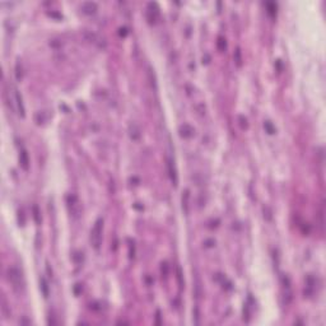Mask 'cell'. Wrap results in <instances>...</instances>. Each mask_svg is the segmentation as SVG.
Returning a JSON list of instances; mask_svg holds the SVG:
<instances>
[{
	"instance_id": "cell-1",
	"label": "cell",
	"mask_w": 326,
	"mask_h": 326,
	"mask_svg": "<svg viewBox=\"0 0 326 326\" xmlns=\"http://www.w3.org/2000/svg\"><path fill=\"white\" fill-rule=\"evenodd\" d=\"M7 278L9 283L12 284L13 289L15 292H22L24 289V279L22 271L17 266H9L7 270Z\"/></svg>"
},
{
	"instance_id": "cell-2",
	"label": "cell",
	"mask_w": 326,
	"mask_h": 326,
	"mask_svg": "<svg viewBox=\"0 0 326 326\" xmlns=\"http://www.w3.org/2000/svg\"><path fill=\"white\" fill-rule=\"evenodd\" d=\"M102 230H103V219L98 218L94 222V225L91 232V243L94 250L98 251L102 243Z\"/></svg>"
},
{
	"instance_id": "cell-3",
	"label": "cell",
	"mask_w": 326,
	"mask_h": 326,
	"mask_svg": "<svg viewBox=\"0 0 326 326\" xmlns=\"http://www.w3.org/2000/svg\"><path fill=\"white\" fill-rule=\"evenodd\" d=\"M83 35H84V37L87 38V41H89L91 43L96 45L97 47H100V48H106L107 42H106V40H105L103 37H101L100 35H97V33H94V32L88 31V29L84 31Z\"/></svg>"
},
{
	"instance_id": "cell-4",
	"label": "cell",
	"mask_w": 326,
	"mask_h": 326,
	"mask_svg": "<svg viewBox=\"0 0 326 326\" xmlns=\"http://www.w3.org/2000/svg\"><path fill=\"white\" fill-rule=\"evenodd\" d=\"M159 17V8L156 3H149L148 4V10H146V18L151 23H154L156 19Z\"/></svg>"
},
{
	"instance_id": "cell-5",
	"label": "cell",
	"mask_w": 326,
	"mask_h": 326,
	"mask_svg": "<svg viewBox=\"0 0 326 326\" xmlns=\"http://www.w3.org/2000/svg\"><path fill=\"white\" fill-rule=\"evenodd\" d=\"M167 168H168V175H170V178L171 181L175 186H177V182H178V177H177V171H176V167H175V162L168 158L167 159Z\"/></svg>"
},
{
	"instance_id": "cell-6",
	"label": "cell",
	"mask_w": 326,
	"mask_h": 326,
	"mask_svg": "<svg viewBox=\"0 0 326 326\" xmlns=\"http://www.w3.org/2000/svg\"><path fill=\"white\" fill-rule=\"evenodd\" d=\"M129 136L131 140L134 141H138L141 136V131H140V127L138 126V124L135 122H131L129 125Z\"/></svg>"
},
{
	"instance_id": "cell-7",
	"label": "cell",
	"mask_w": 326,
	"mask_h": 326,
	"mask_svg": "<svg viewBox=\"0 0 326 326\" xmlns=\"http://www.w3.org/2000/svg\"><path fill=\"white\" fill-rule=\"evenodd\" d=\"M178 133H180V136L189 139V138L194 136L195 130H194V127H191L189 124H184V125L180 126V130H178Z\"/></svg>"
},
{
	"instance_id": "cell-8",
	"label": "cell",
	"mask_w": 326,
	"mask_h": 326,
	"mask_svg": "<svg viewBox=\"0 0 326 326\" xmlns=\"http://www.w3.org/2000/svg\"><path fill=\"white\" fill-rule=\"evenodd\" d=\"M19 165H21V167L24 171H28V168H29V158H28V153L24 149H22L21 153H19Z\"/></svg>"
},
{
	"instance_id": "cell-9",
	"label": "cell",
	"mask_w": 326,
	"mask_h": 326,
	"mask_svg": "<svg viewBox=\"0 0 326 326\" xmlns=\"http://www.w3.org/2000/svg\"><path fill=\"white\" fill-rule=\"evenodd\" d=\"M82 12L84 14H94L97 12V4L93 2H86L82 4Z\"/></svg>"
},
{
	"instance_id": "cell-10",
	"label": "cell",
	"mask_w": 326,
	"mask_h": 326,
	"mask_svg": "<svg viewBox=\"0 0 326 326\" xmlns=\"http://www.w3.org/2000/svg\"><path fill=\"white\" fill-rule=\"evenodd\" d=\"M15 101H17V108H18V113L19 116L24 117L26 115V110H24V105H23V100H22V96L19 94V92L15 89Z\"/></svg>"
},
{
	"instance_id": "cell-11",
	"label": "cell",
	"mask_w": 326,
	"mask_h": 326,
	"mask_svg": "<svg viewBox=\"0 0 326 326\" xmlns=\"http://www.w3.org/2000/svg\"><path fill=\"white\" fill-rule=\"evenodd\" d=\"M189 200H190V191L189 190H185L182 192V209L186 214H189Z\"/></svg>"
},
{
	"instance_id": "cell-12",
	"label": "cell",
	"mask_w": 326,
	"mask_h": 326,
	"mask_svg": "<svg viewBox=\"0 0 326 326\" xmlns=\"http://www.w3.org/2000/svg\"><path fill=\"white\" fill-rule=\"evenodd\" d=\"M15 78L18 80H21L23 78V68H22V62L19 60L15 64Z\"/></svg>"
},
{
	"instance_id": "cell-13",
	"label": "cell",
	"mask_w": 326,
	"mask_h": 326,
	"mask_svg": "<svg viewBox=\"0 0 326 326\" xmlns=\"http://www.w3.org/2000/svg\"><path fill=\"white\" fill-rule=\"evenodd\" d=\"M40 284H41V290H42V293H43V297L45 298H47L48 297V285H47V282H46V279L43 278H41V280H40Z\"/></svg>"
},
{
	"instance_id": "cell-14",
	"label": "cell",
	"mask_w": 326,
	"mask_h": 326,
	"mask_svg": "<svg viewBox=\"0 0 326 326\" xmlns=\"http://www.w3.org/2000/svg\"><path fill=\"white\" fill-rule=\"evenodd\" d=\"M233 57H235V61H236L237 67H241V65H242V54H241V48L240 47L236 48V51L233 54Z\"/></svg>"
},
{
	"instance_id": "cell-15",
	"label": "cell",
	"mask_w": 326,
	"mask_h": 326,
	"mask_svg": "<svg viewBox=\"0 0 326 326\" xmlns=\"http://www.w3.org/2000/svg\"><path fill=\"white\" fill-rule=\"evenodd\" d=\"M264 129H265V131H266L268 134H270V135L275 134V131H276L275 126H274L270 121H265V122H264Z\"/></svg>"
},
{
	"instance_id": "cell-16",
	"label": "cell",
	"mask_w": 326,
	"mask_h": 326,
	"mask_svg": "<svg viewBox=\"0 0 326 326\" xmlns=\"http://www.w3.org/2000/svg\"><path fill=\"white\" fill-rule=\"evenodd\" d=\"M293 299V293L290 288H285V293H284V304H289Z\"/></svg>"
},
{
	"instance_id": "cell-17",
	"label": "cell",
	"mask_w": 326,
	"mask_h": 326,
	"mask_svg": "<svg viewBox=\"0 0 326 326\" xmlns=\"http://www.w3.org/2000/svg\"><path fill=\"white\" fill-rule=\"evenodd\" d=\"M217 47H218V50H219V51H224L225 48H227V42H225V38H224V37H222V36L218 37Z\"/></svg>"
},
{
	"instance_id": "cell-18",
	"label": "cell",
	"mask_w": 326,
	"mask_h": 326,
	"mask_svg": "<svg viewBox=\"0 0 326 326\" xmlns=\"http://www.w3.org/2000/svg\"><path fill=\"white\" fill-rule=\"evenodd\" d=\"M266 7H268V13L271 15V17H274V15L276 14V5L274 3H266Z\"/></svg>"
},
{
	"instance_id": "cell-19",
	"label": "cell",
	"mask_w": 326,
	"mask_h": 326,
	"mask_svg": "<svg viewBox=\"0 0 326 326\" xmlns=\"http://www.w3.org/2000/svg\"><path fill=\"white\" fill-rule=\"evenodd\" d=\"M2 302H3V306H2V308H3V314L5 315V317H9V314H10V312H8V303H7V301H5L4 297H3Z\"/></svg>"
},
{
	"instance_id": "cell-20",
	"label": "cell",
	"mask_w": 326,
	"mask_h": 326,
	"mask_svg": "<svg viewBox=\"0 0 326 326\" xmlns=\"http://www.w3.org/2000/svg\"><path fill=\"white\" fill-rule=\"evenodd\" d=\"M177 279H178V283H180V287L182 288L184 284H185V282H184V279H182V273H181V269H180V268H177Z\"/></svg>"
},
{
	"instance_id": "cell-21",
	"label": "cell",
	"mask_w": 326,
	"mask_h": 326,
	"mask_svg": "<svg viewBox=\"0 0 326 326\" xmlns=\"http://www.w3.org/2000/svg\"><path fill=\"white\" fill-rule=\"evenodd\" d=\"M161 270H162V274L165 275V276L168 274V265H167V263H163V264H162V268H161Z\"/></svg>"
},
{
	"instance_id": "cell-22",
	"label": "cell",
	"mask_w": 326,
	"mask_h": 326,
	"mask_svg": "<svg viewBox=\"0 0 326 326\" xmlns=\"http://www.w3.org/2000/svg\"><path fill=\"white\" fill-rule=\"evenodd\" d=\"M43 115H45L43 112H38L37 115H36V117H40V120H37V121H36L37 124H43V122H45V120H46V119L43 117Z\"/></svg>"
},
{
	"instance_id": "cell-23",
	"label": "cell",
	"mask_w": 326,
	"mask_h": 326,
	"mask_svg": "<svg viewBox=\"0 0 326 326\" xmlns=\"http://www.w3.org/2000/svg\"><path fill=\"white\" fill-rule=\"evenodd\" d=\"M33 213H35V214H33V217H35L36 222H37V223H40V222H41V219H40V217H38V214H40V213H38V208H37V206H33Z\"/></svg>"
},
{
	"instance_id": "cell-24",
	"label": "cell",
	"mask_w": 326,
	"mask_h": 326,
	"mask_svg": "<svg viewBox=\"0 0 326 326\" xmlns=\"http://www.w3.org/2000/svg\"><path fill=\"white\" fill-rule=\"evenodd\" d=\"M204 245H205V247H213L215 245V241L214 240H205Z\"/></svg>"
},
{
	"instance_id": "cell-25",
	"label": "cell",
	"mask_w": 326,
	"mask_h": 326,
	"mask_svg": "<svg viewBox=\"0 0 326 326\" xmlns=\"http://www.w3.org/2000/svg\"><path fill=\"white\" fill-rule=\"evenodd\" d=\"M240 124L242 127H247V119L243 116H240Z\"/></svg>"
},
{
	"instance_id": "cell-26",
	"label": "cell",
	"mask_w": 326,
	"mask_h": 326,
	"mask_svg": "<svg viewBox=\"0 0 326 326\" xmlns=\"http://www.w3.org/2000/svg\"><path fill=\"white\" fill-rule=\"evenodd\" d=\"M130 257H134L135 256V246H134V242L133 243H130V255H129Z\"/></svg>"
},
{
	"instance_id": "cell-27",
	"label": "cell",
	"mask_w": 326,
	"mask_h": 326,
	"mask_svg": "<svg viewBox=\"0 0 326 326\" xmlns=\"http://www.w3.org/2000/svg\"><path fill=\"white\" fill-rule=\"evenodd\" d=\"M224 282H225V276H222V284H224ZM231 285H232V283L230 282V283H227V285H223V287L227 288V289H231L232 288Z\"/></svg>"
},
{
	"instance_id": "cell-28",
	"label": "cell",
	"mask_w": 326,
	"mask_h": 326,
	"mask_svg": "<svg viewBox=\"0 0 326 326\" xmlns=\"http://www.w3.org/2000/svg\"><path fill=\"white\" fill-rule=\"evenodd\" d=\"M127 35V29L124 27V28H120V36H126Z\"/></svg>"
},
{
	"instance_id": "cell-29",
	"label": "cell",
	"mask_w": 326,
	"mask_h": 326,
	"mask_svg": "<svg viewBox=\"0 0 326 326\" xmlns=\"http://www.w3.org/2000/svg\"><path fill=\"white\" fill-rule=\"evenodd\" d=\"M159 319H161V312L157 311V322H158V324H161V320H159Z\"/></svg>"
},
{
	"instance_id": "cell-30",
	"label": "cell",
	"mask_w": 326,
	"mask_h": 326,
	"mask_svg": "<svg viewBox=\"0 0 326 326\" xmlns=\"http://www.w3.org/2000/svg\"><path fill=\"white\" fill-rule=\"evenodd\" d=\"M21 324H31V321L29 320H22V321H19Z\"/></svg>"
}]
</instances>
